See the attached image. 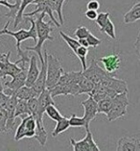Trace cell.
<instances>
[{"mask_svg":"<svg viewBox=\"0 0 140 151\" xmlns=\"http://www.w3.org/2000/svg\"><path fill=\"white\" fill-rule=\"evenodd\" d=\"M27 20L31 22V27L29 30H25V29H20L19 31L13 32L8 30V26L10 24V20L7 21L6 25L2 30H0V36L2 35H9L14 37L16 40V49H17V55L20 57L19 60L21 61V68H27L26 65L30 63V58L28 57V55L21 49L20 43L24 40H26L28 39L34 40V42L36 43L38 42V35H36V22L34 20V18L31 17H27Z\"/></svg>","mask_w":140,"mask_h":151,"instance_id":"6da1fadb","label":"cell"},{"mask_svg":"<svg viewBox=\"0 0 140 151\" xmlns=\"http://www.w3.org/2000/svg\"><path fill=\"white\" fill-rule=\"evenodd\" d=\"M82 76V71L64 72L56 86L50 90L52 97H56L59 95H72V96L80 95L79 81Z\"/></svg>","mask_w":140,"mask_h":151,"instance_id":"7a4b0ae2","label":"cell"},{"mask_svg":"<svg viewBox=\"0 0 140 151\" xmlns=\"http://www.w3.org/2000/svg\"><path fill=\"white\" fill-rule=\"evenodd\" d=\"M46 14L42 13L38 16V18L35 21L36 22V35H38V42H36L35 46H26L25 50L27 51H34L39 55L40 64L44 62V58L41 53V48L43 43L46 40H53V37L51 36V32L53 31V27L51 26V22H45L44 21V17Z\"/></svg>","mask_w":140,"mask_h":151,"instance_id":"3957f363","label":"cell"},{"mask_svg":"<svg viewBox=\"0 0 140 151\" xmlns=\"http://www.w3.org/2000/svg\"><path fill=\"white\" fill-rule=\"evenodd\" d=\"M64 73V68H62L60 60L52 54H47L46 89L49 91L52 90L57 85Z\"/></svg>","mask_w":140,"mask_h":151,"instance_id":"277c9868","label":"cell"},{"mask_svg":"<svg viewBox=\"0 0 140 151\" xmlns=\"http://www.w3.org/2000/svg\"><path fill=\"white\" fill-rule=\"evenodd\" d=\"M129 105H130V102L127 96V93L117 94L115 97L112 98L111 107L106 116L108 120L113 121L124 116L127 114V108Z\"/></svg>","mask_w":140,"mask_h":151,"instance_id":"5b68a950","label":"cell"},{"mask_svg":"<svg viewBox=\"0 0 140 151\" xmlns=\"http://www.w3.org/2000/svg\"><path fill=\"white\" fill-rule=\"evenodd\" d=\"M10 56L11 51L0 54V62L2 63V67L0 68V79L5 78L6 76H11L13 78L22 70V68L18 67V64H21V61L17 60L14 63H11Z\"/></svg>","mask_w":140,"mask_h":151,"instance_id":"8992f818","label":"cell"},{"mask_svg":"<svg viewBox=\"0 0 140 151\" xmlns=\"http://www.w3.org/2000/svg\"><path fill=\"white\" fill-rule=\"evenodd\" d=\"M86 135L81 141H76L73 138L70 139V143L73 147V151H101L94 142L93 136L90 129H86Z\"/></svg>","mask_w":140,"mask_h":151,"instance_id":"52a82bcc","label":"cell"},{"mask_svg":"<svg viewBox=\"0 0 140 151\" xmlns=\"http://www.w3.org/2000/svg\"><path fill=\"white\" fill-rule=\"evenodd\" d=\"M82 72H83V75L89 81H91L94 85L101 83V81L104 79L106 76L109 75V73L98 65V62L96 59H92L89 67H87L86 70H83Z\"/></svg>","mask_w":140,"mask_h":151,"instance_id":"ba28073f","label":"cell"},{"mask_svg":"<svg viewBox=\"0 0 140 151\" xmlns=\"http://www.w3.org/2000/svg\"><path fill=\"white\" fill-rule=\"evenodd\" d=\"M33 4L36 5V10L33 11L31 13H27V14H24V17H33L36 14H42L44 13L45 14H47L50 19H51V22H53L54 25L58 28H60L61 25L60 24V22L56 19V18L54 17V12L52 10H51L50 6L48 5V0H35L34 2H33Z\"/></svg>","mask_w":140,"mask_h":151,"instance_id":"9c48e42d","label":"cell"},{"mask_svg":"<svg viewBox=\"0 0 140 151\" xmlns=\"http://www.w3.org/2000/svg\"><path fill=\"white\" fill-rule=\"evenodd\" d=\"M101 84L108 90L112 91L116 94L123 93H128V85L125 80L114 78L113 76L109 74L101 81Z\"/></svg>","mask_w":140,"mask_h":151,"instance_id":"30bf717a","label":"cell"},{"mask_svg":"<svg viewBox=\"0 0 140 151\" xmlns=\"http://www.w3.org/2000/svg\"><path fill=\"white\" fill-rule=\"evenodd\" d=\"M82 106L84 109V119L86 121V130L89 129V124L93 120L96 115L98 114V103L92 98L90 95H88V98L82 102Z\"/></svg>","mask_w":140,"mask_h":151,"instance_id":"8fae6325","label":"cell"},{"mask_svg":"<svg viewBox=\"0 0 140 151\" xmlns=\"http://www.w3.org/2000/svg\"><path fill=\"white\" fill-rule=\"evenodd\" d=\"M47 50L44 51V62L41 63V68H40L39 75L38 79L33 85V90L36 93V96H39V94L46 89V79H47Z\"/></svg>","mask_w":140,"mask_h":151,"instance_id":"7c38bea8","label":"cell"},{"mask_svg":"<svg viewBox=\"0 0 140 151\" xmlns=\"http://www.w3.org/2000/svg\"><path fill=\"white\" fill-rule=\"evenodd\" d=\"M21 68V67H20ZM27 68H22V70L18 73L17 75L13 77V79L9 82L4 83V89H9L16 94V93L26 85V79H27Z\"/></svg>","mask_w":140,"mask_h":151,"instance_id":"4fadbf2b","label":"cell"},{"mask_svg":"<svg viewBox=\"0 0 140 151\" xmlns=\"http://www.w3.org/2000/svg\"><path fill=\"white\" fill-rule=\"evenodd\" d=\"M99 61L104 65L105 70L110 75H111L112 73L116 72V70H118L121 67V63H122L120 55L116 53L102 57L99 59Z\"/></svg>","mask_w":140,"mask_h":151,"instance_id":"5bb4252c","label":"cell"},{"mask_svg":"<svg viewBox=\"0 0 140 151\" xmlns=\"http://www.w3.org/2000/svg\"><path fill=\"white\" fill-rule=\"evenodd\" d=\"M116 151H140V139L135 137L120 138Z\"/></svg>","mask_w":140,"mask_h":151,"instance_id":"9a60e30c","label":"cell"},{"mask_svg":"<svg viewBox=\"0 0 140 151\" xmlns=\"http://www.w3.org/2000/svg\"><path fill=\"white\" fill-rule=\"evenodd\" d=\"M18 102V99L16 96V94L10 96L8 102H7L5 110L8 114V121H7V130H12L14 126V121H16V108Z\"/></svg>","mask_w":140,"mask_h":151,"instance_id":"2e32d148","label":"cell"},{"mask_svg":"<svg viewBox=\"0 0 140 151\" xmlns=\"http://www.w3.org/2000/svg\"><path fill=\"white\" fill-rule=\"evenodd\" d=\"M39 68L38 67V60L36 57L32 55L30 58V63H29V68L27 70V79H26V85L27 87H33V85L38 79L39 75Z\"/></svg>","mask_w":140,"mask_h":151,"instance_id":"e0dca14e","label":"cell"},{"mask_svg":"<svg viewBox=\"0 0 140 151\" xmlns=\"http://www.w3.org/2000/svg\"><path fill=\"white\" fill-rule=\"evenodd\" d=\"M39 101V113L40 115H44L45 114V110L50 105H55V102L53 100V97L51 95V93L49 90L45 89L41 93L39 94L38 97Z\"/></svg>","mask_w":140,"mask_h":151,"instance_id":"ac0fdd59","label":"cell"},{"mask_svg":"<svg viewBox=\"0 0 140 151\" xmlns=\"http://www.w3.org/2000/svg\"><path fill=\"white\" fill-rule=\"evenodd\" d=\"M139 19H140V2H137L131 7V10H129L124 14V23L126 24L134 23Z\"/></svg>","mask_w":140,"mask_h":151,"instance_id":"d6986e66","label":"cell"},{"mask_svg":"<svg viewBox=\"0 0 140 151\" xmlns=\"http://www.w3.org/2000/svg\"><path fill=\"white\" fill-rule=\"evenodd\" d=\"M65 0H48V5L53 12L57 13L59 17V22L61 25L64 24V16H62V5Z\"/></svg>","mask_w":140,"mask_h":151,"instance_id":"ffe728a7","label":"cell"},{"mask_svg":"<svg viewBox=\"0 0 140 151\" xmlns=\"http://www.w3.org/2000/svg\"><path fill=\"white\" fill-rule=\"evenodd\" d=\"M16 96L17 97V99H20V100H26V101H28L29 99L34 98V97L38 98L36 93L34 91V90H33V88L27 87V86L20 88V89L16 93Z\"/></svg>","mask_w":140,"mask_h":151,"instance_id":"44dd1931","label":"cell"},{"mask_svg":"<svg viewBox=\"0 0 140 151\" xmlns=\"http://www.w3.org/2000/svg\"><path fill=\"white\" fill-rule=\"evenodd\" d=\"M20 4H21V0H17V1H16L14 4H11V3L8 2V0H0V5L5 6L10 10L9 13H7L5 14V17H12V18H14V19L16 17V14L18 12V10H19Z\"/></svg>","mask_w":140,"mask_h":151,"instance_id":"7402d4cb","label":"cell"},{"mask_svg":"<svg viewBox=\"0 0 140 151\" xmlns=\"http://www.w3.org/2000/svg\"><path fill=\"white\" fill-rule=\"evenodd\" d=\"M14 116H16V117H21L22 119V117L31 116L30 110H29V107H28V101L18 99V102L16 108V115Z\"/></svg>","mask_w":140,"mask_h":151,"instance_id":"603a6c76","label":"cell"},{"mask_svg":"<svg viewBox=\"0 0 140 151\" xmlns=\"http://www.w3.org/2000/svg\"><path fill=\"white\" fill-rule=\"evenodd\" d=\"M35 0H21V4L19 7V10L16 14V17L14 18V29H16L18 26V24L23 21L24 17V10L26 9V7L30 4H33Z\"/></svg>","mask_w":140,"mask_h":151,"instance_id":"cb8c5ba5","label":"cell"},{"mask_svg":"<svg viewBox=\"0 0 140 151\" xmlns=\"http://www.w3.org/2000/svg\"><path fill=\"white\" fill-rule=\"evenodd\" d=\"M95 85L89 81L87 78H86L84 75L81 77V79L79 81V88H80V94L83 93H87L90 94L92 90L94 89Z\"/></svg>","mask_w":140,"mask_h":151,"instance_id":"d4e9b609","label":"cell"},{"mask_svg":"<svg viewBox=\"0 0 140 151\" xmlns=\"http://www.w3.org/2000/svg\"><path fill=\"white\" fill-rule=\"evenodd\" d=\"M69 127H70L69 119H67V117L64 116L61 119L57 121V125H56V127H55V129L52 132V136L54 138H56L57 136H59L61 133H62V132H65Z\"/></svg>","mask_w":140,"mask_h":151,"instance_id":"484cf974","label":"cell"},{"mask_svg":"<svg viewBox=\"0 0 140 151\" xmlns=\"http://www.w3.org/2000/svg\"><path fill=\"white\" fill-rule=\"evenodd\" d=\"M60 36L61 37L62 39H64V40L66 43H67V45L70 47V48H71V50L75 54L77 52V50H78V48L81 46L79 40H77L75 39L71 38V37H69L68 35H66L65 33H64L62 31L60 32Z\"/></svg>","mask_w":140,"mask_h":151,"instance_id":"4316f807","label":"cell"},{"mask_svg":"<svg viewBox=\"0 0 140 151\" xmlns=\"http://www.w3.org/2000/svg\"><path fill=\"white\" fill-rule=\"evenodd\" d=\"M45 114L50 117L51 119L56 121V122L64 117L61 116V114L59 112V110L57 109L56 105H50V106L47 107L46 110H45Z\"/></svg>","mask_w":140,"mask_h":151,"instance_id":"83f0119b","label":"cell"},{"mask_svg":"<svg viewBox=\"0 0 140 151\" xmlns=\"http://www.w3.org/2000/svg\"><path fill=\"white\" fill-rule=\"evenodd\" d=\"M112 103V98H106L98 102V114H105L108 116Z\"/></svg>","mask_w":140,"mask_h":151,"instance_id":"f1b7e54d","label":"cell"},{"mask_svg":"<svg viewBox=\"0 0 140 151\" xmlns=\"http://www.w3.org/2000/svg\"><path fill=\"white\" fill-rule=\"evenodd\" d=\"M87 53H88V48L84 47V46H80L78 48V50H77V52L75 53L76 56L80 59L81 64H82V67H83V70H86V69L87 68V65H86Z\"/></svg>","mask_w":140,"mask_h":151,"instance_id":"f546056e","label":"cell"},{"mask_svg":"<svg viewBox=\"0 0 140 151\" xmlns=\"http://www.w3.org/2000/svg\"><path fill=\"white\" fill-rule=\"evenodd\" d=\"M101 32L105 33L106 35H108L109 38H111L112 40H116V34H115V26H114V24L111 20H109L108 23H106L104 28H102Z\"/></svg>","mask_w":140,"mask_h":151,"instance_id":"4dcf8cb0","label":"cell"},{"mask_svg":"<svg viewBox=\"0 0 140 151\" xmlns=\"http://www.w3.org/2000/svg\"><path fill=\"white\" fill-rule=\"evenodd\" d=\"M7 121H8V114L5 109L0 108V133H6L7 130Z\"/></svg>","mask_w":140,"mask_h":151,"instance_id":"1f68e13d","label":"cell"},{"mask_svg":"<svg viewBox=\"0 0 140 151\" xmlns=\"http://www.w3.org/2000/svg\"><path fill=\"white\" fill-rule=\"evenodd\" d=\"M68 119L70 127H86V121H84V117L77 116L75 114H73Z\"/></svg>","mask_w":140,"mask_h":151,"instance_id":"d6a6232c","label":"cell"},{"mask_svg":"<svg viewBox=\"0 0 140 151\" xmlns=\"http://www.w3.org/2000/svg\"><path fill=\"white\" fill-rule=\"evenodd\" d=\"M109 16H110V14L108 12L98 14V17L96 19H95V21H96L97 25L99 26V28H100V30L102 28H104L105 25L108 23V21L109 20Z\"/></svg>","mask_w":140,"mask_h":151,"instance_id":"836d02e7","label":"cell"},{"mask_svg":"<svg viewBox=\"0 0 140 151\" xmlns=\"http://www.w3.org/2000/svg\"><path fill=\"white\" fill-rule=\"evenodd\" d=\"M89 34H90V31L84 26L78 27L74 32V36L78 40H86Z\"/></svg>","mask_w":140,"mask_h":151,"instance_id":"e575fe53","label":"cell"},{"mask_svg":"<svg viewBox=\"0 0 140 151\" xmlns=\"http://www.w3.org/2000/svg\"><path fill=\"white\" fill-rule=\"evenodd\" d=\"M86 40H87V43H88V45L91 46V47H97L98 45H100L101 43H102V40H99L97 37H95L93 34H90L88 35V37L86 38Z\"/></svg>","mask_w":140,"mask_h":151,"instance_id":"d590c367","label":"cell"},{"mask_svg":"<svg viewBox=\"0 0 140 151\" xmlns=\"http://www.w3.org/2000/svg\"><path fill=\"white\" fill-rule=\"evenodd\" d=\"M10 96L6 95L3 91V89L1 88V81H0V108H3L5 109L7 102H8Z\"/></svg>","mask_w":140,"mask_h":151,"instance_id":"8d00e7d4","label":"cell"},{"mask_svg":"<svg viewBox=\"0 0 140 151\" xmlns=\"http://www.w3.org/2000/svg\"><path fill=\"white\" fill-rule=\"evenodd\" d=\"M87 10H92V11H97L100 8V3L97 0H90L86 5Z\"/></svg>","mask_w":140,"mask_h":151,"instance_id":"74e56055","label":"cell"},{"mask_svg":"<svg viewBox=\"0 0 140 151\" xmlns=\"http://www.w3.org/2000/svg\"><path fill=\"white\" fill-rule=\"evenodd\" d=\"M84 17L90 20H95L98 17L97 11H92V10H87L86 13H84Z\"/></svg>","mask_w":140,"mask_h":151,"instance_id":"f35d334b","label":"cell"},{"mask_svg":"<svg viewBox=\"0 0 140 151\" xmlns=\"http://www.w3.org/2000/svg\"><path fill=\"white\" fill-rule=\"evenodd\" d=\"M134 49H135L136 56H137L138 60L140 61V32L138 33L137 38H136V40L134 42Z\"/></svg>","mask_w":140,"mask_h":151,"instance_id":"ab89813d","label":"cell"},{"mask_svg":"<svg viewBox=\"0 0 140 151\" xmlns=\"http://www.w3.org/2000/svg\"><path fill=\"white\" fill-rule=\"evenodd\" d=\"M79 40V42H80V45H81V46L86 47V48H88V47H89V45H88V43H87L86 39V40Z\"/></svg>","mask_w":140,"mask_h":151,"instance_id":"60d3db41","label":"cell"},{"mask_svg":"<svg viewBox=\"0 0 140 151\" xmlns=\"http://www.w3.org/2000/svg\"><path fill=\"white\" fill-rule=\"evenodd\" d=\"M1 67H2V63L0 62V68H1Z\"/></svg>","mask_w":140,"mask_h":151,"instance_id":"b9f144b4","label":"cell"},{"mask_svg":"<svg viewBox=\"0 0 140 151\" xmlns=\"http://www.w3.org/2000/svg\"><path fill=\"white\" fill-rule=\"evenodd\" d=\"M14 1H17V0H14Z\"/></svg>","mask_w":140,"mask_h":151,"instance_id":"7bdbcfd3","label":"cell"}]
</instances>
